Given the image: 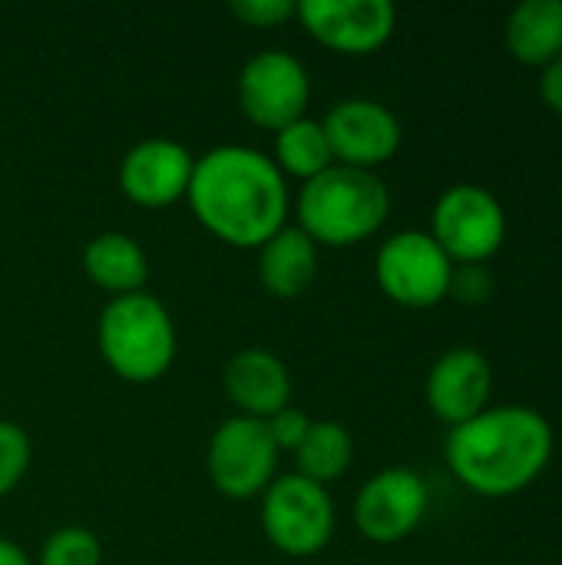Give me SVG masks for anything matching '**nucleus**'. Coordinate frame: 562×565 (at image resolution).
I'll use <instances>...</instances> for the list:
<instances>
[{
  "label": "nucleus",
  "mask_w": 562,
  "mask_h": 565,
  "mask_svg": "<svg viewBox=\"0 0 562 565\" xmlns=\"http://www.w3.org/2000/svg\"><path fill=\"white\" fill-rule=\"evenodd\" d=\"M331 156L338 166L374 172L378 166L391 162L401 149V119L378 99L351 96L328 109L321 119Z\"/></svg>",
  "instance_id": "12"
},
{
  "label": "nucleus",
  "mask_w": 562,
  "mask_h": 565,
  "mask_svg": "<svg viewBox=\"0 0 562 565\" xmlns=\"http://www.w3.org/2000/svg\"><path fill=\"white\" fill-rule=\"evenodd\" d=\"M431 238L454 265H484L503 248L507 212L484 185H450L434 205Z\"/></svg>",
  "instance_id": "8"
},
{
  "label": "nucleus",
  "mask_w": 562,
  "mask_h": 565,
  "mask_svg": "<svg viewBox=\"0 0 562 565\" xmlns=\"http://www.w3.org/2000/svg\"><path fill=\"white\" fill-rule=\"evenodd\" d=\"M450 295L464 305H484L494 295V278L484 265H454Z\"/></svg>",
  "instance_id": "25"
},
{
  "label": "nucleus",
  "mask_w": 562,
  "mask_h": 565,
  "mask_svg": "<svg viewBox=\"0 0 562 565\" xmlns=\"http://www.w3.org/2000/svg\"><path fill=\"white\" fill-rule=\"evenodd\" d=\"M278 447L268 437L265 420L229 417L222 420L205 447L209 483L225 500H255L278 477Z\"/></svg>",
  "instance_id": "6"
},
{
  "label": "nucleus",
  "mask_w": 562,
  "mask_h": 565,
  "mask_svg": "<svg viewBox=\"0 0 562 565\" xmlns=\"http://www.w3.org/2000/svg\"><path fill=\"white\" fill-rule=\"evenodd\" d=\"M494 394V367L490 361L474 348H454L441 354L427 374L424 397L437 420L460 427L470 417L487 411V401Z\"/></svg>",
  "instance_id": "14"
},
{
  "label": "nucleus",
  "mask_w": 562,
  "mask_h": 565,
  "mask_svg": "<svg viewBox=\"0 0 562 565\" xmlns=\"http://www.w3.org/2000/svg\"><path fill=\"white\" fill-rule=\"evenodd\" d=\"M265 427H268V437L278 447V454H295L311 430V417L298 407H285L275 417H268Z\"/></svg>",
  "instance_id": "24"
},
{
  "label": "nucleus",
  "mask_w": 562,
  "mask_h": 565,
  "mask_svg": "<svg viewBox=\"0 0 562 565\" xmlns=\"http://www.w3.org/2000/svg\"><path fill=\"white\" fill-rule=\"evenodd\" d=\"M272 162L278 166V172L285 179H298L301 185L311 182L315 175H321L325 169H331L335 156H331L325 126L311 116H301V119L288 122L285 129H278Z\"/></svg>",
  "instance_id": "19"
},
{
  "label": "nucleus",
  "mask_w": 562,
  "mask_h": 565,
  "mask_svg": "<svg viewBox=\"0 0 562 565\" xmlns=\"http://www.w3.org/2000/svg\"><path fill=\"white\" fill-rule=\"evenodd\" d=\"M378 288L401 308H434L450 295L454 262L431 238V232H397L391 235L374 258Z\"/></svg>",
  "instance_id": "7"
},
{
  "label": "nucleus",
  "mask_w": 562,
  "mask_h": 565,
  "mask_svg": "<svg viewBox=\"0 0 562 565\" xmlns=\"http://www.w3.org/2000/svg\"><path fill=\"white\" fill-rule=\"evenodd\" d=\"M427 483L411 467L374 473L354 497V526L368 543L391 546L407 540L427 516Z\"/></svg>",
  "instance_id": "10"
},
{
  "label": "nucleus",
  "mask_w": 562,
  "mask_h": 565,
  "mask_svg": "<svg viewBox=\"0 0 562 565\" xmlns=\"http://www.w3.org/2000/svg\"><path fill=\"white\" fill-rule=\"evenodd\" d=\"M222 387L238 417L268 420L291 407V371L265 348H242L222 371Z\"/></svg>",
  "instance_id": "15"
},
{
  "label": "nucleus",
  "mask_w": 562,
  "mask_h": 565,
  "mask_svg": "<svg viewBox=\"0 0 562 565\" xmlns=\"http://www.w3.org/2000/svg\"><path fill=\"white\" fill-rule=\"evenodd\" d=\"M83 275L96 285L106 301L146 291L149 258L142 245L126 232H99L83 248Z\"/></svg>",
  "instance_id": "16"
},
{
  "label": "nucleus",
  "mask_w": 562,
  "mask_h": 565,
  "mask_svg": "<svg viewBox=\"0 0 562 565\" xmlns=\"http://www.w3.org/2000/svg\"><path fill=\"white\" fill-rule=\"evenodd\" d=\"M351 460H354V440L338 420H311L308 437L295 450L298 477L318 487L338 483L348 473Z\"/></svg>",
  "instance_id": "20"
},
{
  "label": "nucleus",
  "mask_w": 562,
  "mask_h": 565,
  "mask_svg": "<svg viewBox=\"0 0 562 565\" xmlns=\"http://www.w3.org/2000/svg\"><path fill=\"white\" fill-rule=\"evenodd\" d=\"M540 93H543V99H547V106L553 109V113H560L562 116V53L550 63V66H543V79H540Z\"/></svg>",
  "instance_id": "26"
},
{
  "label": "nucleus",
  "mask_w": 562,
  "mask_h": 565,
  "mask_svg": "<svg viewBox=\"0 0 562 565\" xmlns=\"http://www.w3.org/2000/svg\"><path fill=\"white\" fill-rule=\"evenodd\" d=\"M195 156L166 136L136 142L119 162V192L139 209H169L185 199Z\"/></svg>",
  "instance_id": "13"
},
{
  "label": "nucleus",
  "mask_w": 562,
  "mask_h": 565,
  "mask_svg": "<svg viewBox=\"0 0 562 565\" xmlns=\"http://www.w3.org/2000/svg\"><path fill=\"white\" fill-rule=\"evenodd\" d=\"M298 3L291 0H235L232 17L252 30H278L295 17Z\"/></svg>",
  "instance_id": "23"
},
{
  "label": "nucleus",
  "mask_w": 562,
  "mask_h": 565,
  "mask_svg": "<svg viewBox=\"0 0 562 565\" xmlns=\"http://www.w3.org/2000/svg\"><path fill=\"white\" fill-rule=\"evenodd\" d=\"M185 202L195 222L229 248L258 252L288 225V179L252 146H215L195 156Z\"/></svg>",
  "instance_id": "1"
},
{
  "label": "nucleus",
  "mask_w": 562,
  "mask_h": 565,
  "mask_svg": "<svg viewBox=\"0 0 562 565\" xmlns=\"http://www.w3.org/2000/svg\"><path fill=\"white\" fill-rule=\"evenodd\" d=\"M318 278V245L298 228L285 225L258 248V281L272 298L295 301Z\"/></svg>",
  "instance_id": "17"
},
{
  "label": "nucleus",
  "mask_w": 562,
  "mask_h": 565,
  "mask_svg": "<svg viewBox=\"0 0 562 565\" xmlns=\"http://www.w3.org/2000/svg\"><path fill=\"white\" fill-rule=\"evenodd\" d=\"M36 565H103V543L86 526H60L43 540Z\"/></svg>",
  "instance_id": "21"
},
{
  "label": "nucleus",
  "mask_w": 562,
  "mask_h": 565,
  "mask_svg": "<svg viewBox=\"0 0 562 565\" xmlns=\"http://www.w3.org/2000/svg\"><path fill=\"white\" fill-rule=\"evenodd\" d=\"M507 50L527 66H550L562 53V0H523L507 17Z\"/></svg>",
  "instance_id": "18"
},
{
  "label": "nucleus",
  "mask_w": 562,
  "mask_h": 565,
  "mask_svg": "<svg viewBox=\"0 0 562 565\" xmlns=\"http://www.w3.org/2000/svg\"><path fill=\"white\" fill-rule=\"evenodd\" d=\"M0 565H30V556L13 540L0 536Z\"/></svg>",
  "instance_id": "27"
},
{
  "label": "nucleus",
  "mask_w": 562,
  "mask_h": 565,
  "mask_svg": "<svg viewBox=\"0 0 562 565\" xmlns=\"http://www.w3.org/2000/svg\"><path fill=\"white\" fill-rule=\"evenodd\" d=\"M33 460V444L26 430L13 420H0V500L10 497L26 477Z\"/></svg>",
  "instance_id": "22"
},
{
  "label": "nucleus",
  "mask_w": 562,
  "mask_h": 565,
  "mask_svg": "<svg viewBox=\"0 0 562 565\" xmlns=\"http://www.w3.org/2000/svg\"><path fill=\"white\" fill-rule=\"evenodd\" d=\"M96 348L103 364L119 381L156 384L176 361L179 334L169 308L156 295L136 291L103 305L96 321Z\"/></svg>",
  "instance_id": "4"
},
{
  "label": "nucleus",
  "mask_w": 562,
  "mask_h": 565,
  "mask_svg": "<svg viewBox=\"0 0 562 565\" xmlns=\"http://www.w3.org/2000/svg\"><path fill=\"white\" fill-rule=\"evenodd\" d=\"M553 457V427L533 407H487L447 437L450 473L480 497L527 490Z\"/></svg>",
  "instance_id": "2"
},
{
  "label": "nucleus",
  "mask_w": 562,
  "mask_h": 565,
  "mask_svg": "<svg viewBox=\"0 0 562 565\" xmlns=\"http://www.w3.org/2000/svg\"><path fill=\"white\" fill-rule=\"evenodd\" d=\"M391 212V192L378 172L331 166L298 189V228L318 248H351L368 242Z\"/></svg>",
  "instance_id": "3"
},
{
  "label": "nucleus",
  "mask_w": 562,
  "mask_h": 565,
  "mask_svg": "<svg viewBox=\"0 0 562 565\" xmlns=\"http://www.w3.org/2000/svg\"><path fill=\"white\" fill-rule=\"evenodd\" d=\"M295 17L315 43L344 56L378 53L397 26L391 0H305Z\"/></svg>",
  "instance_id": "11"
},
{
  "label": "nucleus",
  "mask_w": 562,
  "mask_h": 565,
  "mask_svg": "<svg viewBox=\"0 0 562 565\" xmlns=\"http://www.w3.org/2000/svg\"><path fill=\"white\" fill-rule=\"evenodd\" d=\"M235 93H238V109L252 126L278 132L308 113L311 76L295 53L262 50L242 66Z\"/></svg>",
  "instance_id": "9"
},
{
  "label": "nucleus",
  "mask_w": 562,
  "mask_h": 565,
  "mask_svg": "<svg viewBox=\"0 0 562 565\" xmlns=\"http://www.w3.org/2000/svg\"><path fill=\"white\" fill-rule=\"evenodd\" d=\"M258 500L262 533L282 556L308 559L331 543L338 513L328 487H318L298 473H285L275 477Z\"/></svg>",
  "instance_id": "5"
}]
</instances>
